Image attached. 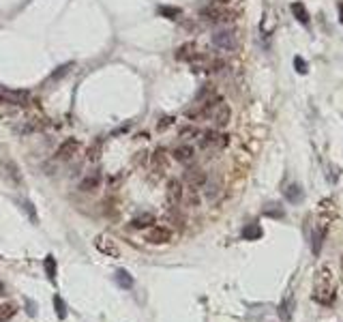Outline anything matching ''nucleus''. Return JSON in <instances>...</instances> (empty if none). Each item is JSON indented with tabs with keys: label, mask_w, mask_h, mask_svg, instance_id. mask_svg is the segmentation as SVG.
Returning a JSON list of instances; mask_svg holds the SVG:
<instances>
[{
	"label": "nucleus",
	"mask_w": 343,
	"mask_h": 322,
	"mask_svg": "<svg viewBox=\"0 0 343 322\" xmlns=\"http://www.w3.org/2000/svg\"><path fill=\"white\" fill-rule=\"evenodd\" d=\"M313 299L322 303V305H333L335 299H337V288H335V281L328 268L320 270L318 283H315V290H313Z\"/></svg>",
	"instance_id": "nucleus-1"
},
{
	"label": "nucleus",
	"mask_w": 343,
	"mask_h": 322,
	"mask_svg": "<svg viewBox=\"0 0 343 322\" xmlns=\"http://www.w3.org/2000/svg\"><path fill=\"white\" fill-rule=\"evenodd\" d=\"M0 178H2L6 185L17 187V189L24 187L22 170H19V165L13 159H0Z\"/></svg>",
	"instance_id": "nucleus-2"
},
{
	"label": "nucleus",
	"mask_w": 343,
	"mask_h": 322,
	"mask_svg": "<svg viewBox=\"0 0 343 322\" xmlns=\"http://www.w3.org/2000/svg\"><path fill=\"white\" fill-rule=\"evenodd\" d=\"M212 45L221 52H234L238 48V39H236V32L232 28H219L215 30L212 35Z\"/></svg>",
	"instance_id": "nucleus-3"
},
{
	"label": "nucleus",
	"mask_w": 343,
	"mask_h": 322,
	"mask_svg": "<svg viewBox=\"0 0 343 322\" xmlns=\"http://www.w3.org/2000/svg\"><path fill=\"white\" fill-rule=\"evenodd\" d=\"M197 140H199V146H202L204 151H206V148H215V151H217V148H225V146L230 144V138H228V135H225V133H219L217 129H208V131L199 133Z\"/></svg>",
	"instance_id": "nucleus-4"
},
{
	"label": "nucleus",
	"mask_w": 343,
	"mask_h": 322,
	"mask_svg": "<svg viewBox=\"0 0 343 322\" xmlns=\"http://www.w3.org/2000/svg\"><path fill=\"white\" fill-rule=\"evenodd\" d=\"M199 15H202V19L208 24H225V22H232V19H234L228 9H223V6H219V4L206 6V9H202Z\"/></svg>",
	"instance_id": "nucleus-5"
},
{
	"label": "nucleus",
	"mask_w": 343,
	"mask_h": 322,
	"mask_svg": "<svg viewBox=\"0 0 343 322\" xmlns=\"http://www.w3.org/2000/svg\"><path fill=\"white\" fill-rule=\"evenodd\" d=\"M174 238V232L165 225H150L144 234V241L150 243V245H165V243H172Z\"/></svg>",
	"instance_id": "nucleus-6"
},
{
	"label": "nucleus",
	"mask_w": 343,
	"mask_h": 322,
	"mask_svg": "<svg viewBox=\"0 0 343 322\" xmlns=\"http://www.w3.org/2000/svg\"><path fill=\"white\" fill-rule=\"evenodd\" d=\"M0 101L9 103V106H28L30 93L28 90H11V88L0 86Z\"/></svg>",
	"instance_id": "nucleus-7"
},
{
	"label": "nucleus",
	"mask_w": 343,
	"mask_h": 322,
	"mask_svg": "<svg viewBox=\"0 0 343 322\" xmlns=\"http://www.w3.org/2000/svg\"><path fill=\"white\" fill-rule=\"evenodd\" d=\"M95 247H97V251H101L103 256L120 258V249H118V245H116V243H114V238H112V236H107V234H97V236H95Z\"/></svg>",
	"instance_id": "nucleus-8"
},
{
	"label": "nucleus",
	"mask_w": 343,
	"mask_h": 322,
	"mask_svg": "<svg viewBox=\"0 0 343 322\" xmlns=\"http://www.w3.org/2000/svg\"><path fill=\"white\" fill-rule=\"evenodd\" d=\"M165 198H167V204L172 209H178L183 204V198H185V189H183V183L178 178H172L167 183V189H165Z\"/></svg>",
	"instance_id": "nucleus-9"
},
{
	"label": "nucleus",
	"mask_w": 343,
	"mask_h": 322,
	"mask_svg": "<svg viewBox=\"0 0 343 322\" xmlns=\"http://www.w3.org/2000/svg\"><path fill=\"white\" fill-rule=\"evenodd\" d=\"M77 153H80V142L75 138H67L56 148V161H71Z\"/></svg>",
	"instance_id": "nucleus-10"
},
{
	"label": "nucleus",
	"mask_w": 343,
	"mask_h": 322,
	"mask_svg": "<svg viewBox=\"0 0 343 322\" xmlns=\"http://www.w3.org/2000/svg\"><path fill=\"white\" fill-rule=\"evenodd\" d=\"M206 180H208V176H206L204 170H199V167H189V170L185 172V183L189 185V189H202V187L206 185Z\"/></svg>",
	"instance_id": "nucleus-11"
},
{
	"label": "nucleus",
	"mask_w": 343,
	"mask_h": 322,
	"mask_svg": "<svg viewBox=\"0 0 343 322\" xmlns=\"http://www.w3.org/2000/svg\"><path fill=\"white\" fill-rule=\"evenodd\" d=\"M174 159L178 161V163H185V165H189L196 161V148L189 146V144H183V146H178V148H174Z\"/></svg>",
	"instance_id": "nucleus-12"
},
{
	"label": "nucleus",
	"mask_w": 343,
	"mask_h": 322,
	"mask_svg": "<svg viewBox=\"0 0 343 322\" xmlns=\"http://www.w3.org/2000/svg\"><path fill=\"white\" fill-rule=\"evenodd\" d=\"M150 167L154 172L167 170V153H165V148H157V151L150 155Z\"/></svg>",
	"instance_id": "nucleus-13"
},
{
	"label": "nucleus",
	"mask_w": 343,
	"mask_h": 322,
	"mask_svg": "<svg viewBox=\"0 0 343 322\" xmlns=\"http://www.w3.org/2000/svg\"><path fill=\"white\" fill-rule=\"evenodd\" d=\"M197 54H199V52L196 48V43H185V45H180V48H178L176 58H178V60H183V62H191Z\"/></svg>",
	"instance_id": "nucleus-14"
},
{
	"label": "nucleus",
	"mask_w": 343,
	"mask_h": 322,
	"mask_svg": "<svg viewBox=\"0 0 343 322\" xmlns=\"http://www.w3.org/2000/svg\"><path fill=\"white\" fill-rule=\"evenodd\" d=\"M99 185H101V174H99V172H90L88 176L80 183V191L90 193V191H95Z\"/></svg>",
	"instance_id": "nucleus-15"
},
{
	"label": "nucleus",
	"mask_w": 343,
	"mask_h": 322,
	"mask_svg": "<svg viewBox=\"0 0 343 322\" xmlns=\"http://www.w3.org/2000/svg\"><path fill=\"white\" fill-rule=\"evenodd\" d=\"M152 223H154V215H152V213H142V215L131 219V228L133 230H144V228L148 230Z\"/></svg>",
	"instance_id": "nucleus-16"
},
{
	"label": "nucleus",
	"mask_w": 343,
	"mask_h": 322,
	"mask_svg": "<svg viewBox=\"0 0 343 322\" xmlns=\"http://www.w3.org/2000/svg\"><path fill=\"white\" fill-rule=\"evenodd\" d=\"M283 193H286V198H288L292 204H298V202H302V196H305V191H302V187H300L298 183L288 185L286 189H283Z\"/></svg>",
	"instance_id": "nucleus-17"
},
{
	"label": "nucleus",
	"mask_w": 343,
	"mask_h": 322,
	"mask_svg": "<svg viewBox=\"0 0 343 322\" xmlns=\"http://www.w3.org/2000/svg\"><path fill=\"white\" fill-rule=\"evenodd\" d=\"M290 11L294 13V17L298 19L300 24L309 26V19H311V17H309V11H307V6L302 2H292V4H290Z\"/></svg>",
	"instance_id": "nucleus-18"
},
{
	"label": "nucleus",
	"mask_w": 343,
	"mask_h": 322,
	"mask_svg": "<svg viewBox=\"0 0 343 322\" xmlns=\"http://www.w3.org/2000/svg\"><path fill=\"white\" fill-rule=\"evenodd\" d=\"M114 279H116V283H118L122 290H131V288H133V277L129 275L125 268H118V270H116V273H114Z\"/></svg>",
	"instance_id": "nucleus-19"
},
{
	"label": "nucleus",
	"mask_w": 343,
	"mask_h": 322,
	"mask_svg": "<svg viewBox=\"0 0 343 322\" xmlns=\"http://www.w3.org/2000/svg\"><path fill=\"white\" fill-rule=\"evenodd\" d=\"M264 215L275 217V219H283L286 217V211H283V206L279 202H270V204H266V209H264Z\"/></svg>",
	"instance_id": "nucleus-20"
},
{
	"label": "nucleus",
	"mask_w": 343,
	"mask_h": 322,
	"mask_svg": "<svg viewBox=\"0 0 343 322\" xmlns=\"http://www.w3.org/2000/svg\"><path fill=\"white\" fill-rule=\"evenodd\" d=\"M17 314V307L13 303H0V322H9Z\"/></svg>",
	"instance_id": "nucleus-21"
},
{
	"label": "nucleus",
	"mask_w": 343,
	"mask_h": 322,
	"mask_svg": "<svg viewBox=\"0 0 343 322\" xmlns=\"http://www.w3.org/2000/svg\"><path fill=\"white\" fill-rule=\"evenodd\" d=\"M262 234H264V232H262V228L257 223H249L247 228L243 230V238H247V241H257Z\"/></svg>",
	"instance_id": "nucleus-22"
},
{
	"label": "nucleus",
	"mask_w": 343,
	"mask_h": 322,
	"mask_svg": "<svg viewBox=\"0 0 343 322\" xmlns=\"http://www.w3.org/2000/svg\"><path fill=\"white\" fill-rule=\"evenodd\" d=\"M292 305H294V299H292V296H288V299L279 305V318H281V320L288 322L290 318H292Z\"/></svg>",
	"instance_id": "nucleus-23"
},
{
	"label": "nucleus",
	"mask_w": 343,
	"mask_h": 322,
	"mask_svg": "<svg viewBox=\"0 0 343 322\" xmlns=\"http://www.w3.org/2000/svg\"><path fill=\"white\" fill-rule=\"evenodd\" d=\"M324 236H326V230L324 228H318V230H313V254L315 256H320V249H322V241H324Z\"/></svg>",
	"instance_id": "nucleus-24"
},
{
	"label": "nucleus",
	"mask_w": 343,
	"mask_h": 322,
	"mask_svg": "<svg viewBox=\"0 0 343 322\" xmlns=\"http://www.w3.org/2000/svg\"><path fill=\"white\" fill-rule=\"evenodd\" d=\"M159 15H163L167 19H178L183 15V11H180L178 6H159Z\"/></svg>",
	"instance_id": "nucleus-25"
},
{
	"label": "nucleus",
	"mask_w": 343,
	"mask_h": 322,
	"mask_svg": "<svg viewBox=\"0 0 343 322\" xmlns=\"http://www.w3.org/2000/svg\"><path fill=\"white\" fill-rule=\"evenodd\" d=\"M45 273H48L49 281H56V260H54V256L45 258Z\"/></svg>",
	"instance_id": "nucleus-26"
},
{
	"label": "nucleus",
	"mask_w": 343,
	"mask_h": 322,
	"mask_svg": "<svg viewBox=\"0 0 343 322\" xmlns=\"http://www.w3.org/2000/svg\"><path fill=\"white\" fill-rule=\"evenodd\" d=\"M204 187H206V198H208V200H215L219 196V191H221V187L215 185V183H208V180H206Z\"/></svg>",
	"instance_id": "nucleus-27"
},
{
	"label": "nucleus",
	"mask_w": 343,
	"mask_h": 322,
	"mask_svg": "<svg viewBox=\"0 0 343 322\" xmlns=\"http://www.w3.org/2000/svg\"><path fill=\"white\" fill-rule=\"evenodd\" d=\"M54 307H56L58 318H64V316H67V305H64V301L60 299V296H54Z\"/></svg>",
	"instance_id": "nucleus-28"
},
{
	"label": "nucleus",
	"mask_w": 343,
	"mask_h": 322,
	"mask_svg": "<svg viewBox=\"0 0 343 322\" xmlns=\"http://www.w3.org/2000/svg\"><path fill=\"white\" fill-rule=\"evenodd\" d=\"M71 67H73V62H67V64H62V67H58L54 73H51V80H60V77H64L71 71Z\"/></svg>",
	"instance_id": "nucleus-29"
},
{
	"label": "nucleus",
	"mask_w": 343,
	"mask_h": 322,
	"mask_svg": "<svg viewBox=\"0 0 343 322\" xmlns=\"http://www.w3.org/2000/svg\"><path fill=\"white\" fill-rule=\"evenodd\" d=\"M180 138L183 140H191V138H199V131L196 127H185L180 129Z\"/></svg>",
	"instance_id": "nucleus-30"
},
{
	"label": "nucleus",
	"mask_w": 343,
	"mask_h": 322,
	"mask_svg": "<svg viewBox=\"0 0 343 322\" xmlns=\"http://www.w3.org/2000/svg\"><path fill=\"white\" fill-rule=\"evenodd\" d=\"M294 67H296V71H298L300 75H305L309 71V64L305 62V58H300V56H294Z\"/></svg>",
	"instance_id": "nucleus-31"
},
{
	"label": "nucleus",
	"mask_w": 343,
	"mask_h": 322,
	"mask_svg": "<svg viewBox=\"0 0 343 322\" xmlns=\"http://www.w3.org/2000/svg\"><path fill=\"white\" fill-rule=\"evenodd\" d=\"M99 157H101V142H93V146H90V151H88V159L95 161Z\"/></svg>",
	"instance_id": "nucleus-32"
},
{
	"label": "nucleus",
	"mask_w": 343,
	"mask_h": 322,
	"mask_svg": "<svg viewBox=\"0 0 343 322\" xmlns=\"http://www.w3.org/2000/svg\"><path fill=\"white\" fill-rule=\"evenodd\" d=\"M174 125V116H163V118L159 120V125H157V129L159 131H163V129H167V127H172Z\"/></svg>",
	"instance_id": "nucleus-33"
},
{
	"label": "nucleus",
	"mask_w": 343,
	"mask_h": 322,
	"mask_svg": "<svg viewBox=\"0 0 343 322\" xmlns=\"http://www.w3.org/2000/svg\"><path fill=\"white\" fill-rule=\"evenodd\" d=\"M24 211L26 213H30V217H32V221H39V219H37V213H35V209H32V202H24Z\"/></svg>",
	"instance_id": "nucleus-34"
},
{
	"label": "nucleus",
	"mask_w": 343,
	"mask_h": 322,
	"mask_svg": "<svg viewBox=\"0 0 343 322\" xmlns=\"http://www.w3.org/2000/svg\"><path fill=\"white\" fill-rule=\"evenodd\" d=\"M339 22L343 24V2L339 4Z\"/></svg>",
	"instance_id": "nucleus-35"
},
{
	"label": "nucleus",
	"mask_w": 343,
	"mask_h": 322,
	"mask_svg": "<svg viewBox=\"0 0 343 322\" xmlns=\"http://www.w3.org/2000/svg\"><path fill=\"white\" fill-rule=\"evenodd\" d=\"M341 270H343V256H341Z\"/></svg>",
	"instance_id": "nucleus-36"
}]
</instances>
